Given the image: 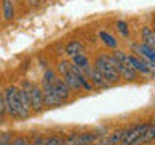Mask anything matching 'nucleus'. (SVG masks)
Returning <instances> with one entry per match:
<instances>
[{
  "instance_id": "obj_9",
  "label": "nucleus",
  "mask_w": 155,
  "mask_h": 145,
  "mask_svg": "<svg viewBox=\"0 0 155 145\" xmlns=\"http://www.w3.org/2000/svg\"><path fill=\"white\" fill-rule=\"evenodd\" d=\"M140 36H142V42L140 44H144V45H147L150 48H153L155 50V34H153V29H150V27H142V31H140Z\"/></svg>"
},
{
  "instance_id": "obj_2",
  "label": "nucleus",
  "mask_w": 155,
  "mask_h": 145,
  "mask_svg": "<svg viewBox=\"0 0 155 145\" xmlns=\"http://www.w3.org/2000/svg\"><path fill=\"white\" fill-rule=\"evenodd\" d=\"M94 68L97 71H100V74L105 77V81L108 84H115V82L120 81V74L116 72V69L108 60V53H104V55L97 56L94 61Z\"/></svg>"
},
{
  "instance_id": "obj_12",
  "label": "nucleus",
  "mask_w": 155,
  "mask_h": 145,
  "mask_svg": "<svg viewBox=\"0 0 155 145\" xmlns=\"http://www.w3.org/2000/svg\"><path fill=\"white\" fill-rule=\"evenodd\" d=\"M2 13H3V18L10 21L13 19L15 16V3L13 0H2Z\"/></svg>"
},
{
  "instance_id": "obj_24",
  "label": "nucleus",
  "mask_w": 155,
  "mask_h": 145,
  "mask_svg": "<svg viewBox=\"0 0 155 145\" xmlns=\"http://www.w3.org/2000/svg\"><path fill=\"white\" fill-rule=\"evenodd\" d=\"M153 124H155V118H153Z\"/></svg>"
},
{
  "instance_id": "obj_16",
  "label": "nucleus",
  "mask_w": 155,
  "mask_h": 145,
  "mask_svg": "<svg viewBox=\"0 0 155 145\" xmlns=\"http://www.w3.org/2000/svg\"><path fill=\"white\" fill-rule=\"evenodd\" d=\"M63 139L58 137V135H50V137H45L44 139L42 145H61Z\"/></svg>"
},
{
  "instance_id": "obj_1",
  "label": "nucleus",
  "mask_w": 155,
  "mask_h": 145,
  "mask_svg": "<svg viewBox=\"0 0 155 145\" xmlns=\"http://www.w3.org/2000/svg\"><path fill=\"white\" fill-rule=\"evenodd\" d=\"M3 100H5V108L7 113L12 118H19L21 111V98H19V89L16 85H8L3 92Z\"/></svg>"
},
{
  "instance_id": "obj_17",
  "label": "nucleus",
  "mask_w": 155,
  "mask_h": 145,
  "mask_svg": "<svg viewBox=\"0 0 155 145\" xmlns=\"http://www.w3.org/2000/svg\"><path fill=\"white\" fill-rule=\"evenodd\" d=\"M10 145H29V139L26 135H18V137H13Z\"/></svg>"
},
{
  "instance_id": "obj_18",
  "label": "nucleus",
  "mask_w": 155,
  "mask_h": 145,
  "mask_svg": "<svg viewBox=\"0 0 155 145\" xmlns=\"http://www.w3.org/2000/svg\"><path fill=\"white\" fill-rule=\"evenodd\" d=\"M123 132H124V130H116V132H113V134L110 135V139H108V143H110V145H115V143L121 142V137H123Z\"/></svg>"
},
{
  "instance_id": "obj_7",
  "label": "nucleus",
  "mask_w": 155,
  "mask_h": 145,
  "mask_svg": "<svg viewBox=\"0 0 155 145\" xmlns=\"http://www.w3.org/2000/svg\"><path fill=\"white\" fill-rule=\"evenodd\" d=\"M129 66L133 68L136 72H140V74H150L149 63L145 61L144 58H139L136 55H129Z\"/></svg>"
},
{
  "instance_id": "obj_19",
  "label": "nucleus",
  "mask_w": 155,
  "mask_h": 145,
  "mask_svg": "<svg viewBox=\"0 0 155 145\" xmlns=\"http://www.w3.org/2000/svg\"><path fill=\"white\" fill-rule=\"evenodd\" d=\"M12 139H13V135L10 132H2L0 134V145H10Z\"/></svg>"
},
{
  "instance_id": "obj_5",
  "label": "nucleus",
  "mask_w": 155,
  "mask_h": 145,
  "mask_svg": "<svg viewBox=\"0 0 155 145\" xmlns=\"http://www.w3.org/2000/svg\"><path fill=\"white\" fill-rule=\"evenodd\" d=\"M53 82H45V84H42V92H44V105L45 106H60L63 105L65 102H63L60 97L55 94V90H53L52 87Z\"/></svg>"
},
{
  "instance_id": "obj_6",
  "label": "nucleus",
  "mask_w": 155,
  "mask_h": 145,
  "mask_svg": "<svg viewBox=\"0 0 155 145\" xmlns=\"http://www.w3.org/2000/svg\"><path fill=\"white\" fill-rule=\"evenodd\" d=\"M87 79H89L91 82V85L92 87H95V89H107L110 84L105 81V77L100 74V71H97L94 66L91 68V71H89V74H87Z\"/></svg>"
},
{
  "instance_id": "obj_22",
  "label": "nucleus",
  "mask_w": 155,
  "mask_h": 145,
  "mask_svg": "<svg viewBox=\"0 0 155 145\" xmlns=\"http://www.w3.org/2000/svg\"><path fill=\"white\" fill-rule=\"evenodd\" d=\"M44 139H45V137H42V135H39V137H36V140L32 142V145H42Z\"/></svg>"
},
{
  "instance_id": "obj_26",
  "label": "nucleus",
  "mask_w": 155,
  "mask_h": 145,
  "mask_svg": "<svg viewBox=\"0 0 155 145\" xmlns=\"http://www.w3.org/2000/svg\"><path fill=\"white\" fill-rule=\"evenodd\" d=\"M153 34H155V31H153Z\"/></svg>"
},
{
  "instance_id": "obj_14",
  "label": "nucleus",
  "mask_w": 155,
  "mask_h": 145,
  "mask_svg": "<svg viewBox=\"0 0 155 145\" xmlns=\"http://www.w3.org/2000/svg\"><path fill=\"white\" fill-rule=\"evenodd\" d=\"M99 37H100V40L104 42L107 47H110V48H116V47H118V42H116V39H115L113 36H110L108 32L100 31V32H99Z\"/></svg>"
},
{
  "instance_id": "obj_15",
  "label": "nucleus",
  "mask_w": 155,
  "mask_h": 145,
  "mask_svg": "<svg viewBox=\"0 0 155 145\" xmlns=\"http://www.w3.org/2000/svg\"><path fill=\"white\" fill-rule=\"evenodd\" d=\"M153 139H155V124H150L147 127V130L144 132V135L140 137V142L142 143H150Z\"/></svg>"
},
{
  "instance_id": "obj_23",
  "label": "nucleus",
  "mask_w": 155,
  "mask_h": 145,
  "mask_svg": "<svg viewBox=\"0 0 155 145\" xmlns=\"http://www.w3.org/2000/svg\"><path fill=\"white\" fill-rule=\"evenodd\" d=\"M29 3H31V5H37L39 0H29Z\"/></svg>"
},
{
  "instance_id": "obj_4",
  "label": "nucleus",
  "mask_w": 155,
  "mask_h": 145,
  "mask_svg": "<svg viewBox=\"0 0 155 145\" xmlns=\"http://www.w3.org/2000/svg\"><path fill=\"white\" fill-rule=\"evenodd\" d=\"M150 124H139V126H136V127H131L128 130H124L123 137H121V145H133L139 137L144 135V132L147 130Z\"/></svg>"
},
{
  "instance_id": "obj_21",
  "label": "nucleus",
  "mask_w": 155,
  "mask_h": 145,
  "mask_svg": "<svg viewBox=\"0 0 155 145\" xmlns=\"http://www.w3.org/2000/svg\"><path fill=\"white\" fill-rule=\"evenodd\" d=\"M116 27L120 29V32L123 34V36H128V24H126L124 21H118L116 23Z\"/></svg>"
},
{
  "instance_id": "obj_11",
  "label": "nucleus",
  "mask_w": 155,
  "mask_h": 145,
  "mask_svg": "<svg viewBox=\"0 0 155 145\" xmlns=\"http://www.w3.org/2000/svg\"><path fill=\"white\" fill-rule=\"evenodd\" d=\"M65 53L68 56H76V55H79V53H82V44L79 40H71V42H68L66 44V47H65Z\"/></svg>"
},
{
  "instance_id": "obj_13",
  "label": "nucleus",
  "mask_w": 155,
  "mask_h": 145,
  "mask_svg": "<svg viewBox=\"0 0 155 145\" xmlns=\"http://www.w3.org/2000/svg\"><path fill=\"white\" fill-rule=\"evenodd\" d=\"M97 139V134L94 132H82L79 135H76V145H92L94 140Z\"/></svg>"
},
{
  "instance_id": "obj_3",
  "label": "nucleus",
  "mask_w": 155,
  "mask_h": 145,
  "mask_svg": "<svg viewBox=\"0 0 155 145\" xmlns=\"http://www.w3.org/2000/svg\"><path fill=\"white\" fill-rule=\"evenodd\" d=\"M21 89L26 90L29 94V100H31V110L39 113L44 108V92L42 87H39L36 84H32L31 81H23Z\"/></svg>"
},
{
  "instance_id": "obj_8",
  "label": "nucleus",
  "mask_w": 155,
  "mask_h": 145,
  "mask_svg": "<svg viewBox=\"0 0 155 145\" xmlns=\"http://www.w3.org/2000/svg\"><path fill=\"white\" fill-rule=\"evenodd\" d=\"M52 87H53V90H55V94L60 97V98L65 102V100H68V97H70V94H71V90H70V87H68L65 82H63V79L61 77H55V81H53V84H52Z\"/></svg>"
},
{
  "instance_id": "obj_25",
  "label": "nucleus",
  "mask_w": 155,
  "mask_h": 145,
  "mask_svg": "<svg viewBox=\"0 0 155 145\" xmlns=\"http://www.w3.org/2000/svg\"><path fill=\"white\" fill-rule=\"evenodd\" d=\"M13 2H16V0H13Z\"/></svg>"
},
{
  "instance_id": "obj_20",
  "label": "nucleus",
  "mask_w": 155,
  "mask_h": 145,
  "mask_svg": "<svg viewBox=\"0 0 155 145\" xmlns=\"http://www.w3.org/2000/svg\"><path fill=\"white\" fill-rule=\"evenodd\" d=\"M5 113H7V108H5V100H3V92H0V123L5 118Z\"/></svg>"
},
{
  "instance_id": "obj_10",
  "label": "nucleus",
  "mask_w": 155,
  "mask_h": 145,
  "mask_svg": "<svg viewBox=\"0 0 155 145\" xmlns=\"http://www.w3.org/2000/svg\"><path fill=\"white\" fill-rule=\"evenodd\" d=\"M137 52H139V55H142L140 58H144L145 61L153 63V65H155V50H153V48L144 45V44H139V45H137Z\"/></svg>"
}]
</instances>
